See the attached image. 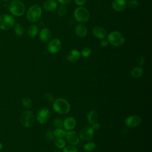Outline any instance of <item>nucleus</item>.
Segmentation results:
<instances>
[{"label": "nucleus", "mask_w": 152, "mask_h": 152, "mask_svg": "<svg viewBox=\"0 0 152 152\" xmlns=\"http://www.w3.org/2000/svg\"><path fill=\"white\" fill-rule=\"evenodd\" d=\"M70 104L65 99L58 98L53 102V109L58 113L65 115L70 110Z\"/></svg>", "instance_id": "nucleus-1"}, {"label": "nucleus", "mask_w": 152, "mask_h": 152, "mask_svg": "<svg viewBox=\"0 0 152 152\" xmlns=\"http://www.w3.org/2000/svg\"><path fill=\"white\" fill-rule=\"evenodd\" d=\"M8 9L10 12L17 17L22 16L25 12L24 4L19 0H12L8 4Z\"/></svg>", "instance_id": "nucleus-2"}, {"label": "nucleus", "mask_w": 152, "mask_h": 152, "mask_svg": "<svg viewBox=\"0 0 152 152\" xmlns=\"http://www.w3.org/2000/svg\"><path fill=\"white\" fill-rule=\"evenodd\" d=\"M107 40L112 45L119 47L124 44L125 37L121 33L118 31H113L107 35Z\"/></svg>", "instance_id": "nucleus-3"}, {"label": "nucleus", "mask_w": 152, "mask_h": 152, "mask_svg": "<svg viewBox=\"0 0 152 152\" xmlns=\"http://www.w3.org/2000/svg\"><path fill=\"white\" fill-rule=\"evenodd\" d=\"M42 15V8L38 5H33L31 6L27 11V18L31 22L35 23L37 21Z\"/></svg>", "instance_id": "nucleus-4"}, {"label": "nucleus", "mask_w": 152, "mask_h": 152, "mask_svg": "<svg viewBox=\"0 0 152 152\" xmlns=\"http://www.w3.org/2000/svg\"><path fill=\"white\" fill-rule=\"evenodd\" d=\"M75 19L79 23H86L90 18V12L88 10L83 7L77 8L74 12Z\"/></svg>", "instance_id": "nucleus-5"}, {"label": "nucleus", "mask_w": 152, "mask_h": 152, "mask_svg": "<svg viewBox=\"0 0 152 152\" xmlns=\"http://www.w3.org/2000/svg\"><path fill=\"white\" fill-rule=\"evenodd\" d=\"M15 22V19L12 15L2 14L0 16V28L4 30H9L14 26Z\"/></svg>", "instance_id": "nucleus-6"}, {"label": "nucleus", "mask_w": 152, "mask_h": 152, "mask_svg": "<svg viewBox=\"0 0 152 152\" xmlns=\"http://www.w3.org/2000/svg\"><path fill=\"white\" fill-rule=\"evenodd\" d=\"M34 121V116L33 113L30 110L24 111L20 116V122L21 125L26 127H31Z\"/></svg>", "instance_id": "nucleus-7"}, {"label": "nucleus", "mask_w": 152, "mask_h": 152, "mask_svg": "<svg viewBox=\"0 0 152 152\" xmlns=\"http://www.w3.org/2000/svg\"><path fill=\"white\" fill-rule=\"evenodd\" d=\"M94 131L90 126H85L83 127L79 132V137L83 141L90 140L94 135Z\"/></svg>", "instance_id": "nucleus-8"}, {"label": "nucleus", "mask_w": 152, "mask_h": 152, "mask_svg": "<svg viewBox=\"0 0 152 152\" xmlns=\"http://www.w3.org/2000/svg\"><path fill=\"white\" fill-rule=\"evenodd\" d=\"M141 122V118L137 115H129L125 120V124L128 128H135L139 126Z\"/></svg>", "instance_id": "nucleus-9"}, {"label": "nucleus", "mask_w": 152, "mask_h": 152, "mask_svg": "<svg viewBox=\"0 0 152 152\" xmlns=\"http://www.w3.org/2000/svg\"><path fill=\"white\" fill-rule=\"evenodd\" d=\"M62 48V43L59 39H53L47 46V49L49 53L55 54L58 52Z\"/></svg>", "instance_id": "nucleus-10"}, {"label": "nucleus", "mask_w": 152, "mask_h": 152, "mask_svg": "<svg viewBox=\"0 0 152 152\" xmlns=\"http://www.w3.org/2000/svg\"><path fill=\"white\" fill-rule=\"evenodd\" d=\"M50 116V110L47 108L41 109L36 115V119L40 124H45L49 119Z\"/></svg>", "instance_id": "nucleus-11"}, {"label": "nucleus", "mask_w": 152, "mask_h": 152, "mask_svg": "<svg viewBox=\"0 0 152 152\" xmlns=\"http://www.w3.org/2000/svg\"><path fill=\"white\" fill-rule=\"evenodd\" d=\"M68 142L72 145H76L80 141V137L78 134L74 131H66L65 137Z\"/></svg>", "instance_id": "nucleus-12"}, {"label": "nucleus", "mask_w": 152, "mask_h": 152, "mask_svg": "<svg viewBox=\"0 0 152 152\" xmlns=\"http://www.w3.org/2000/svg\"><path fill=\"white\" fill-rule=\"evenodd\" d=\"M77 125V121L75 118L68 116L63 121V127L67 131L72 130Z\"/></svg>", "instance_id": "nucleus-13"}, {"label": "nucleus", "mask_w": 152, "mask_h": 152, "mask_svg": "<svg viewBox=\"0 0 152 152\" xmlns=\"http://www.w3.org/2000/svg\"><path fill=\"white\" fill-rule=\"evenodd\" d=\"M127 5L126 0H113L112 3V7L113 10L116 11H124Z\"/></svg>", "instance_id": "nucleus-14"}, {"label": "nucleus", "mask_w": 152, "mask_h": 152, "mask_svg": "<svg viewBox=\"0 0 152 152\" xmlns=\"http://www.w3.org/2000/svg\"><path fill=\"white\" fill-rule=\"evenodd\" d=\"M93 34L99 39H103L107 36V33L105 29L100 26H96L93 28Z\"/></svg>", "instance_id": "nucleus-15"}, {"label": "nucleus", "mask_w": 152, "mask_h": 152, "mask_svg": "<svg viewBox=\"0 0 152 152\" xmlns=\"http://www.w3.org/2000/svg\"><path fill=\"white\" fill-rule=\"evenodd\" d=\"M80 53L76 49H72L69 52L66 56V59L69 62H75L79 60L80 58Z\"/></svg>", "instance_id": "nucleus-16"}, {"label": "nucleus", "mask_w": 152, "mask_h": 152, "mask_svg": "<svg viewBox=\"0 0 152 152\" xmlns=\"http://www.w3.org/2000/svg\"><path fill=\"white\" fill-rule=\"evenodd\" d=\"M52 36L51 31L48 28H43L39 33V39L42 42H47Z\"/></svg>", "instance_id": "nucleus-17"}, {"label": "nucleus", "mask_w": 152, "mask_h": 152, "mask_svg": "<svg viewBox=\"0 0 152 152\" xmlns=\"http://www.w3.org/2000/svg\"><path fill=\"white\" fill-rule=\"evenodd\" d=\"M57 6L58 4L55 0H47L43 4V8L48 12L55 11L56 9Z\"/></svg>", "instance_id": "nucleus-18"}, {"label": "nucleus", "mask_w": 152, "mask_h": 152, "mask_svg": "<svg viewBox=\"0 0 152 152\" xmlns=\"http://www.w3.org/2000/svg\"><path fill=\"white\" fill-rule=\"evenodd\" d=\"M75 32L78 36L80 37H84L87 34V29L84 25L78 24L75 27Z\"/></svg>", "instance_id": "nucleus-19"}, {"label": "nucleus", "mask_w": 152, "mask_h": 152, "mask_svg": "<svg viewBox=\"0 0 152 152\" xmlns=\"http://www.w3.org/2000/svg\"><path fill=\"white\" fill-rule=\"evenodd\" d=\"M98 118H99L98 113L94 110H90L87 115V121L90 124H93L94 122H96L98 120Z\"/></svg>", "instance_id": "nucleus-20"}, {"label": "nucleus", "mask_w": 152, "mask_h": 152, "mask_svg": "<svg viewBox=\"0 0 152 152\" xmlns=\"http://www.w3.org/2000/svg\"><path fill=\"white\" fill-rule=\"evenodd\" d=\"M143 74V69L141 66H136L131 71V75L132 78H138L141 77Z\"/></svg>", "instance_id": "nucleus-21"}, {"label": "nucleus", "mask_w": 152, "mask_h": 152, "mask_svg": "<svg viewBox=\"0 0 152 152\" xmlns=\"http://www.w3.org/2000/svg\"><path fill=\"white\" fill-rule=\"evenodd\" d=\"M27 33L29 37L33 38L36 37L38 33V28L34 24H31L29 26L27 30Z\"/></svg>", "instance_id": "nucleus-22"}, {"label": "nucleus", "mask_w": 152, "mask_h": 152, "mask_svg": "<svg viewBox=\"0 0 152 152\" xmlns=\"http://www.w3.org/2000/svg\"><path fill=\"white\" fill-rule=\"evenodd\" d=\"M53 132L54 137L56 138H63L66 134V131L62 128H56Z\"/></svg>", "instance_id": "nucleus-23"}, {"label": "nucleus", "mask_w": 152, "mask_h": 152, "mask_svg": "<svg viewBox=\"0 0 152 152\" xmlns=\"http://www.w3.org/2000/svg\"><path fill=\"white\" fill-rule=\"evenodd\" d=\"M24 28L20 23H17L14 26V33L17 36H22L24 34Z\"/></svg>", "instance_id": "nucleus-24"}, {"label": "nucleus", "mask_w": 152, "mask_h": 152, "mask_svg": "<svg viewBox=\"0 0 152 152\" xmlns=\"http://www.w3.org/2000/svg\"><path fill=\"white\" fill-rule=\"evenodd\" d=\"M65 141L63 138H56L54 141L55 147L59 149L63 148L65 146Z\"/></svg>", "instance_id": "nucleus-25"}, {"label": "nucleus", "mask_w": 152, "mask_h": 152, "mask_svg": "<svg viewBox=\"0 0 152 152\" xmlns=\"http://www.w3.org/2000/svg\"><path fill=\"white\" fill-rule=\"evenodd\" d=\"M96 147V144L93 142H88L83 145V149L86 151H91Z\"/></svg>", "instance_id": "nucleus-26"}, {"label": "nucleus", "mask_w": 152, "mask_h": 152, "mask_svg": "<svg viewBox=\"0 0 152 152\" xmlns=\"http://www.w3.org/2000/svg\"><path fill=\"white\" fill-rule=\"evenodd\" d=\"M22 104L24 107L30 109L32 106V101L28 97H25L22 100Z\"/></svg>", "instance_id": "nucleus-27"}, {"label": "nucleus", "mask_w": 152, "mask_h": 152, "mask_svg": "<svg viewBox=\"0 0 152 152\" xmlns=\"http://www.w3.org/2000/svg\"><path fill=\"white\" fill-rule=\"evenodd\" d=\"M81 54L83 57L88 58L89 57L91 54V50L88 47H85L84 48L81 52Z\"/></svg>", "instance_id": "nucleus-28"}, {"label": "nucleus", "mask_w": 152, "mask_h": 152, "mask_svg": "<svg viewBox=\"0 0 152 152\" xmlns=\"http://www.w3.org/2000/svg\"><path fill=\"white\" fill-rule=\"evenodd\" d=\"M66 7H65V5H62L61 4L58 8V11H57V12H58V14L59 16H64L66 12Z\"/></svg>", "instance_id": "nucleus-29"}, {"label": "nucleus", "mask_w": 152, "mask_h": 152, "mask_svg": "<svg viewBox=\"0 0 152 152\" xmlns=\"http://www.w3.org/2000/svg\"><path fill=\"white\" fill-rule=\"evenodd\" d=\"M62 152H78L77 148L74 145H66L63 148Z\"/></svg>", "instance_id": "nucleus-30"}, {"label": "nucleus", "mask_w": 152, "mask_h": 152, "mask_svg": "<svg viewBox=\"0 0 152 152\" xmlns=\"http://www.w3.org/2000/svg\"><path fill=\"white\" fill-rule=\"evenodd\" d=\"M54 126L56 128H62L63 127V121L61 119L56 118L53 121Z\"/></svg>", "instance_id": "nucleus-31"}, {"label": "nucleus", "mask_w": 152, "mask_h": 152, "mask_svg": "<svg viewBox=\"0 0 152 152\" xmlns=\"http://www.w3.org/2000/svg\"><path fill=\"white\" fill-rule=\"evenodd\" d=\"M127 5L131 8H135L139 5V2L137 0H129L127 2Z\"/></svg>", "instance_id": "nucleus-32"}, {"label": "nucleus", "mask_w": 152, "mask_h": 152, "mask_svg": "<svg viewBox=\"0 0 152 152\" xmlns=\"http://www.w3.org/2000/svg\"><path fill=\"white\" fill-rule=\"evenodd\" d=\"M44 99L48 102H53L54 101L53 96L50 93H46L44 94Z\"/></svg>", "instance_id": "nucleus-33"}, {"label": "nucleus", "mask_w": 152, "mask_h": 152, "mask_svg": "<svg viewBox=\"0 0 152 152\" xmlns=\"http://www.w3.org/2000/svg\"><path fill=\"white\" fill-rule=\"evenodd\" d=\"M46 137L49 140H52L54 139L55 137L53 135V132H52L50 130H49L46 133Z\"/></svg>", "instance_id": "nucleus-34"}, {"label": "nucleus", "mask_w": 152, "mask_h": 152, "mask_svg": "<svg viewBox=\"0 0 152 152\" xmlns=\"http://www.w3.org/2000/svg\"><path fill=\"white\" fill-rule=\"evenodd\" d=\"M137 62L139 65H142L144 64V56H139V58H138V60H137Z\"/></svg>", "instance_id": "nucleus-35"}, {"label": "nucleus", "mask_w": 152, "mask_h": 152, "mask_svg": "<svg viewBox=\"0 0 152 152\" xmlns=\"http://www.w3.org/2000/svg\"><path fill=\"white\" fill-rule=\"evenodd\" d=\"M87 0H74L75 4L79 6H81L83 5H84Z\"/></svg>", "instance_id": "nucleus-36"}, {"label": "nucleus", "mask_w": 152, "mask_h": 152, "mask_svg": "<svg viewBox=\"0 0 152 152\" xmlns=\"http://www.w3.org/2000/svg\"><path fill=\"white\" fill-rule=\"evenodd\" d=\"M100 124L98 123V122H94V124H92V126L91 128L93 129L94 131H96V130H98L99 128H100Z\"/></svg>", "instance_id": "nucleus-37"}, {"label": "nucleus", "mask_w": 152, "mask_h": 152, "mask_svg": "<svg viewBox=\"0 0 152 152\" xmlns=\"http://www.w3.org/2000/svg\"><path fill=\"white\" fill-rule=\"evenodd\" d=\"M108 43H109L108 41L107 40H105L104 39H102V40L100 42V45L102 47H106L107 46Z\"/></svg>", "instance_id": "nucleus-38"}, {"label": "nucleus", "mask_w": 152, "mask_h": 152, "mask_svg": "<svg viewBox=\"0 0 152 152\" xmlns=\"http://www.w3.org/2000/svg\"><path fill=\"white\" fill-rule=\"evenodd\" d=\"M59 3H61L62 5H65L69 4L72 0H57Z\"/></svg>", "instance_id": "nucleus-39"}, {"label": "nucleus", "mask_w": 152, "mask_h": 152, "mask_svg": "<svg viewBox=\"0 0 152 152\" xmlns=\"http://www.w3.org/2000/svg\"><path fill=\"white\" fill-rule=\"evenodd\" d=\"M2 144L0 142V151L2 150Z\"/></svg>", "instance_id": "nucleus-40"}, {"label": "nucleus", "mask_w": 152, "mask_h": 152, "mask_svg": "<svg viewBox=\"0 0 152 152\" xmlns=\"http://www.w3.org/2000/svg\"><path fill=\"white\" fill-rule=\"evenodd\" d=\"M2 1H4V2H7V1H8L9 0H1Z\"/></svg>", "instance_id": "nucleus-41"}, {"label": "nucleus", "mask_w": 152, "mask_h": 152, "mask_svg": "<svg viewBox=\"0 0 152 152\" xmlns=\"http://www.w3.org/2000/svg\"><path fill=\"white\" fill-rule=\"evenodd\" d=\"M53 152H61V151H59V150H55V151H54Z\"/></svg>", "instance_id": "nucleus-42"}]
</instances>
